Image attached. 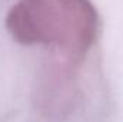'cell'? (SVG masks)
<instances>
[{
  "instance_id": "cell-1",
  "label": "cell",
  "mask_w": 123,
  "mask_h": 122,
  "mask_svg": "<svg viewBox=\"0 0 123 122\" xmlns=\"http://www.w3.org/2000/svg\"><path fill=\"white\" fill-rule=\"evenodd\" d=\"M6 26L17 42L53 46L77 65L97 37L99 16L89 0H19Z\"/></svg>"
}]
</instances>
